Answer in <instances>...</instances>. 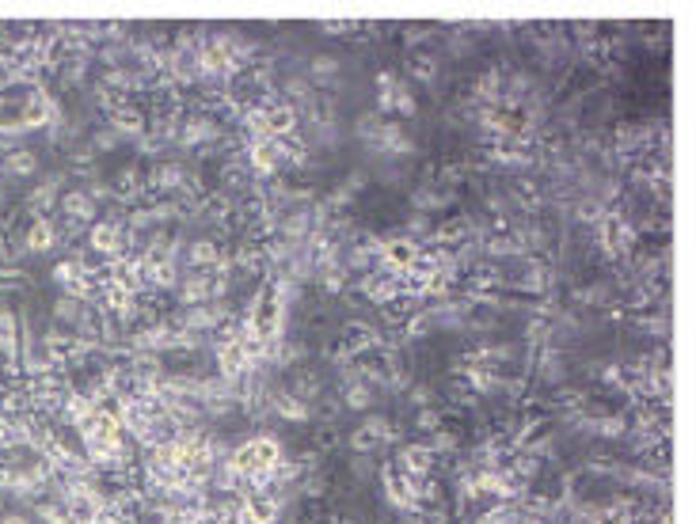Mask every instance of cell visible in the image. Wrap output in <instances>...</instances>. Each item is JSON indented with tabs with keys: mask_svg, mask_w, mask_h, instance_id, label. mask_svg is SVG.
Returning a JSON list of instances; mask_svg holds the SVG:
<instances>
[{
	"mask_svg": "<svg viewBox=\"0 0 696 524\" xmlns=\"http://www.w3.org/2000/svg\"><path fill=\"white\" fill-rule=\"evenodd\" d=\"M65 209H69L73 217H92V205H88L84 194H69V198H65Z\"/></svg>",
	"mask_w": 696,
	"mask_h": 524,
	"instance_id": "obj_3",
	"label": "cell"
},
{
	"mask_svg": "<svg viewBox=\"0 0 696 524\" xmlns=\"http://www.w3.org/2000/svg\"><path fill=\"white\" fill-rule=\"evenodd\" d=\"M27 247H31V251H46V247H53V228H50V225H35V228H31V236H27Z\"/></svg>",
	"mask_w": 696,
	"mask_h": 524,
	"instance_id": "obj_1",
	"label": "cell"
},
{
	"mask_svg": "<svg viewBox=\"0 0 696 524\" xmlns=\"http://www.w3.org/2000/svg\"><path fill=\"white\" fill-rule=\"evenodd\" d=\"M8 171L31 175V171H35V156H31V152H12V156H8Z\"/></svg>",
	"mask_w": 696,
	"mask_h": 524,
	"instance_id": "obj_2",
	"label": "cell"
}]
</instances>
